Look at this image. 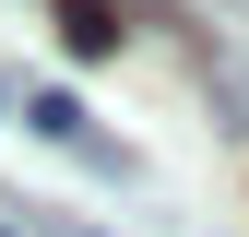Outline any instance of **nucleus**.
Here are the masks:
<instances>
[{"label":"nucleus","instance_id":"f257e3e1","mask_svg":"<svg viewBox=\"0 0 249 237\" xmlns=\"http://www.w3.org/2000/svg\"><path fill=\"white\" fill-rule=\"evenodd\" d=\"M59 36H71V59H107L119 48V0H59Z\"/></svg>","mask_w":249,"mask_h":237},{"label":"nucleus","instance_id":"f03ea898","mask_svg":"<svg viewBox=\"0 0 249 237\" xmlns=\"http://www.w3.org/2000/svg\"><path fill=\"white\" fill-rule=\"evenodd\" d=\"M24 118H36L48 142H83V107H71V95H24Z\"/></svg>","mask_w":249,"mask_h":237}]
</instances>
